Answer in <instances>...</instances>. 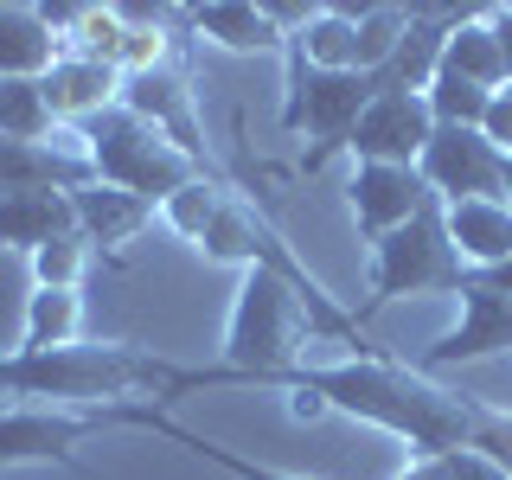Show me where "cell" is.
I'll list each match as a JSON object with an SVG mask.
<instances>
[{"label": "cell", "mask_w": 512, "mask_h": 480, "mask_svg": "<svg viewBox=\"0 0 512 480\" xmlns=\"http://www.w3.org/2000/svg\"><path fill=\"white\" fill-rule=\"evenodd\" d=\"M103 429V416H84V410H52V404H0V468H39V461H52V468H71L96 480L84 461H77V442L96 436Z\"/></svg>", "instance_id": "52a82bcc"}, {"label": "cell", "mask_w": 512, "mask_h": 480, "mask_svg": "<svg viewBox=\"0 0 512 480\" xmlns=\"http://www.w3.org/2000/svg\"><path fill=\"white\" fill-rule=\"evenodd\" d=\"M474 282H487L493 295H512V263H500V269H487V276H474Z\"/></svg>", "instance_id": "d6a6232c"}, {"label": "cell", "mask_w": 512, "mask_h": 480, "mask_svg": "<svg viewBox=\"0 0 512 480\" xmlns=\"http://www.w3.org/2000/svg\"><path fill=\"white\" fill-rule=\"evenodd\" d=\"M186 32L218 45V52H231V58H288V32L256 0H205V7H186Z\"/></svg>", "instance_id": "7c38bea8"}, {"label": "cell", "mask_w": 512, "mask_h": 480, "mask_svg": "<svg viewBox=\"0 0 512 480\" xmlns=\"http://www.w3.org/2000/svg\"><path fill=\"white\" fill-rule=\"evenodd\" d=\"M461 20H474L468 7H410V26H404V39H397V58L384 64V84L391 90H429V77L442 71V45H448V32H455Z\"/></svg>", "instance_id": "2e32d148"}, {"label": "cell", "mask_w": 512, "mask_h": 480, "mask_svg": "<svg viewBox=\"0 0 512 480\" xmlns=\"http://www.w3.org/2000/svg\"><path fill=\"white\" fill-rule=\"evenodd\" d=\"M429 199H436V192L423 186L416 167H378V160H365V167H352V180H346V205H352V224H359L365 244H378V237L397 231V224H410Z\"/></svg>", "instance_id": "8fae6325"}, {"label": "cell", "mask_w": 512, "mask_h": 480, "mask_svg": "<svg viewBox=\"0 0 512 480\" xmlns=\"http://www.w3.org/2000/svg\"><path fill=\"white\" fill-rule=\"evenodd\" d=\"M493 96L500 90H480V84H468V77H455V71H436L429 90H423V103H429V116H436V128H480Z\"/></svg>", "instance_id": "484cf974"}, {"label": "cell", "mask_w": 512, "mask_h": 480, "mask_svg": "<svg viewBox=\"0 0 512 480\" xmlns=\"http://www.w3.org/2000/svg\"><path fill=\"white\" fill-rule=\"evenodd\" d=\"M500 199H506V205H512V160H506V186H500Z\"/></svg>", "instance_id": "836d02e7"}, {"label": "cell", "mask_w": 512, "mask_h": 480, "mask_svg": "<svg viewBox=\"0 0 512 480\" xmlns=\"http://www.w3.org/2000/svg\"><path fill=\"white\" fill-rule=\"evenodd\" d=\"M0 404H7V397H0Z\"/></svg>", "instance_id": "e575fe53"}, {"label": "cell", "mask_w": 512, "mask_h": 480, "mask_svg": "<svg viewBox=\"0 0 512 480\" xmlns=\"http://www.w3.org/2000/svg\"><path fill=\"white\" fill-rule=\"evenodd\" d=\"M487 26L500 39V58H506V77H512V7H487Z\"/></svg>", "instance_id": "4dcf8cb0"}, {"label": "cell", "mask_w": 512, "mask_h": 480, "mask_svg": "<svg viewBox=\"0 0 512 480\" xmlns=\"http://www.w3.org/2000/svg\"><path fill=\"white\" fill-rule=\"evenodd\" d=\"M77 231V212H71V192H0V250H39L52 237Z\"/></svg>", "instance_id": "d6986e66"}, {"label": "cell", "mask_w": 512, "mask_h": 480, "mask_svg": "<svg viewBox=\"0 0 512 480\" xmlns=\"http://www.w3.org/2000/svg\"><path fill=\"white\" fill-rule=\"evenodd\" d=\"M442 71L468 77V84H480V90H506L512 84V77H506V58H500V39H493V26H487V13H474V20H461L455 32H448Z\"/></svg>", "instance_id": "7402d4cb"}, {"label": "cell", "mask_w": 512, "mask_h": 480, "mask_svg": "<svg viewBox=\"0 0 512 480\" xmlns=\"http://www.w3.org/2000/svg\"><path fill=\"white\" fill-rule=\"evenodd\" d=\"M26 263H32V288H84L90 237L84 231H64V237H52V244H39Z\"/></svg>", "instance_id": "4316f807"}, {"label": "cell", "mask_w": 512, "mask_h": 480, "mask_svg": "<svg viewBox=\"0 0 512 480\" xmlns=\"http://www.w3.org/2000/svg\"><path fill=\"white\" fill-rule=\"evenodd\" d=\"M77 327H84V295H77V288H32L26 314H20V346L13 352L77 346Z\"/></svg>", "instance_id": "44dd1931"}, {"label": "cell", "mask_w": 512, "mask_h": 480, "mask_svg": "<svg viewBox=\"0 0 512 480\" xmlns=\"http://www.w3.org/2000/svg\"><path fill=\"white\" fill-rule=\"evenodd\" d=\"M71 135H77V154L90 160V180H103V186H116V192H135V199L154 205V212L180 186H192L205 173L186 148H173L160 128H148L141 116H128L122 103L109 109V116L71 128Z\"/></svg>", "instance_id": "277c9868"}, {"label": "cell", "mask_w": 512, "mask_h": 480, "mask_svg": "<svg viewBox=\"0 0 512 480\" xmlns=\"http://www.w3.org/2000/svg\"><path fill=\"white\" fill-rule=\"evenodd\" d=\"M429 135H436V116H429L423 90L384 84L372 96V109L359 116V128L346 135V154H352V167H365V160H378V167H416Z\"/></svg>", "instance_id": "30bf717a"}, {"label": "cell", "mask_w": 512, "mask_h": 480, "mask_svg": "<svg viewBox=\"0 0 512 480\" xmlns=\"http://www.w3.org/2000/svg\"><path fill=\"white\" fill-rule=\"evenodd\" d=\"M359 13L346 7H320L308 26L288 39V58H301L308 71H359Z\"/></svg>", "instance_id": "ffe728a7"}, {"label": "cell", "mask_w": 512, "mask_h": 480, "mask_svg": "<svg viewBox=\"0 0 512 480\" xmlns=\"http://www.w3.org/2000/svg\"><path fill=\"white\" fill-rule=\"evenodd\" d=\"M436 461H442L448 480H512L500 461H487L480 448H448V455H436Z\"/></svg>", "instance_id": "f1b7e54d"}, {"label": "cell", "mask_w": 512, "mask_h": 480, "mask_svg": "<svg viewBox=\"0 0 512 480\" xmlns=\"http://www.w3.org/2000/svg\"><path fill=\"white\" fill-rule=\"evenodd\" d=\"M269 391L314 397L327 416L372 423V429H384V436L410 442L416 455L468 448L480 410H487L480 397L442 391L436 378H423L410 359H391V352H352V359H333V365H295V372H282Z\"/></svg>", "instance_id": "6da1fadb"}, {"label": "cell", "mask_w": 512, "mask_h": 480, "mask_svg": "<svg viewBox=\"0 0 512 480\" xmlns=\"http://www.w3.org/2000/svg\"><path fill=\"white\" fill-rule=\"evenodd\" d=\"M103 416V429H148V436L160 442H180L192 448L199 461H212V468H224L231 480H308V474H282V468H263V461H250V455H237V448H224L212 436H199V429H186V423H173L160 404H116V410H96Z\"/></svg>", "instance_id": "5bb4252c"}, {"label": "cell", "mask_w": 512, "mask_h": 480, "mask_svg": "<svg viewBox=\"0 0 512 480\" xmlns=\"http://www.w3.org/2000/svg\"><path fill=\"white\" fill-rule=\"evenodd\" d=\"M186 365L116 340H77L52 352H0V397L7 404H52V410H116V404H160L180 397Z\"/></svg>", "instance_id": "7a4b0ae2"}, {"label": "cell", "mask_w": 512, "mask_h": 480, "mask_svg": "<svg viewBox=\"0 0 512 480\" xmlns=\"http://www.w3.org/2000/svg\"><path fill=\"white\" fill-rule=\"evenodd\" d=\"M397 480H448V474H442V461H436V455H416Z\"/></svg>", "instance_id": "1f68e13d"}, {"label": "cell", "mask_w": 512, "mask_h": 480, "mask_svg": "<svg viewBox=\"0 0 512 480\" xmlns=\"http://www.w3.org/2000/svg\"><path fill=\"white\" fill-rule=\"evenodd\" d=\"M71 212H77V231L90 237V250H122L128 237L148 231L154 205H148V199H135V192H116V186L90 180V186H77V192H71Z\"/></svg>", "instance_id": "ac0fdd59"}, {"label": "cell", "mask_w": 512, "mask_h": 480, "mask_svg": "<svg viewBox=\"0 0 512 480\" xmlns=\"http://www.w3.org/2000/svg\"><path fill=\"white\" fill-rule=\"evenodd\" d=\"M442 224H448V244H455V256H461L468 276H487V269L512 263V205L506 199L442 205Z\"/></svg>", "instance_id": "9a60e30c"}, {"label": "cell", "mask_w": 512, "mask_h": 480, "mask_svg": "<svg viewBox=\"0 0 512 480\" xmlns=\"http://www.w3.org/2000/svg\"><path fill=\"white\" fill-rule=\"evenodd\" d=\"M122 45H128V7H71L64 52L96 58V64H122Z\"/></svg>", "instance_id": "cb8c5ba5"}, {"label": "cell", "mask_w": 512, "mask_h": 480, "mask_svg": "<svg viewBox=\"0 0 512 480\" xmlns=\"http://www.w3.org/2000/svg\"><path fill=\"white\" fill-rule=\"evenodd\" d=\"M461 320L442 333V340H429L423 352H416V372L436 378V372H455V365H480V359H500V352H512V295H493L487 282L461 288Z\"/></svg>", "instance_id": "ba28073f"}, {"label": "cell", "mask_w": 512, "mask_h": 480, "mask_svg": "<svg viewBox=\"0 0 512 480\" xmlns=\"http://www.w3.org/2000/svg\"><path fill=\"white\" fill-rule=\"evenodd\" d=\"M506 90H512V84H506Z\"/></svg>", "instance_id": "d590c367"}, {"label": "cell", "mask_w": 512, "mask_h": 480, "mask_svg": "<svg viewBox=\"0 0 512 480\" xmlns=\"http://www.w3.org/2000/svg\"><path fill=\"white\" fill-rule=\"evenodd\" d=\"M224 199H231V186L212 180V173H199L192 186H180L167 205H160V224H167V231L180 237V244L199 250V244H205V231H212L218 212H224Z\"/></svg>", "instance_id": "603a6c76"}, {"label": "cell", "mask_w": 512, "mask_h": 480, "mask_svg": "<svg viewBox=\"0 0 512 480\" xmlns=\"http://www.w3.org/2000/svg\"><path fill=\"white\" fill-rule=\"evenodd\" d=\"M39 90H45V109H52L58 128H84V122L109 116V109L122 103V71H116V64L64 52L52 71L39 77Z\"/></svg>", "instance_id": "4fadbf2b"}, {"label": "cell", "mask_w": 512, "mask_h": 480, "mask_svg": "<svg viewBox=\"0 0 512 480\" xmlns=\"http://www.w3.org/2000/svg\"><path fill=\"white\" fill-rule=\"evenodd\" d=\"M468 448H480L487 461H500V468L512 474V416L506 410H480V423H474V442Z\"/></svg>", "instance_id": "83f0119b"}, {"label": "cell", "mask_w": 512, "mask_h": 480, "mask_svg": "<svg viewBox=\"0 0 512 480\" xmlns=\"http://www.w3.org/2000/svg\"><path fill=\"white\" fill-rule=\"evenodd\" d=\"M64 58V32L52 26L45 7H0V77H26L39 84Z\"/></svg>", "instance_id": "e0dca14e"}, {"label": "cell", "mask_w": 512, "mask_h": 480, "mask_svg": "<svg viewBox=\"0 0 512 480\" xmlns=\"http://www.w3.org/2000/svg\"><path fill=\"white\" fill-rule=\"evenodd\" d=\"M480 135H487L493 148L512 160V90H500V96L487 103V116H480Z\"/></svg>", "instance_id": "f546056e"}, {"label": "cell", "mask_w": 512, "mask_h": 480, "mask_svg": "<svg viewBox=\"0 0 512 480\" xmlns=\"http://www.w3.org/2000/svg\"><path fill=\"white\" fill-rule=\"evenodd\" d=\"M423 186L436 192L442 205H461V199H500L506 186V154L493 148L480 128H436L429 135L423 160H416Z\"/></svg>", "instance_id": "9c48e42d"}, {"label": "cell", "mask_w": 512, "mask_h": 480, "mask_svg": "<svg viewBox=\"0 0 512 480\" xmlns=\"http://www.w3.org/2000/svg\"><path fill=\"white\" fill-rule=\"evenodd\" d=\"M308 340H314V320H308L295 288H288L276 269H244V282H237V295H231V320H224V346H218L224 359L218 365H186L180 397L186 391H231V384L269 391L282 372L308 365L301 359Z\"/></svg>", "instance_id": "3957f363"}, {"label": "cell", "mask_w": 512, "mask_h": 480, "mask_svg": "<svg viewBox=\"0 0 512 480\" xmlns=\"http://www.w3.org/2000/svg\"><path fill=\"white\" fill-rule=\"evenodd\" d=\"M461 288H468V269H461L455 244H448L442 199H429L410 224H397L391 237H378V244H372V288H365L359 327L378 308L404 301V295H461Z\"/></svg>", "instance_id": "5b68a950"}, {"label": "cell", "mask_w": 512, "mask_h": 480, "mask_svg": "<svg viewBox=\"0 0 512 480\" xmlns=\"http://www.w3.org/2000/svg\"><path fill=\"white\" fill-rule=\"evenodd\" d=\"M282 64H288L282 128L314 141L308 160H301V173H314L327 154H346V135L359 128L365 109H372V96L384 90V77H365V71H308L301 58H282Z\"/></svg>", "instance_id": "8992f818"}, {"label": "cell", "mask_w": 512, "mask_h": 480, "mask_svg": "<svg viewBox=\"0 0 512 480\" xmlns=\"http://www.w3.org/2000/svg\"><path fill=\"white\" fill-rule=\"evenodd\" d=\"M58 122L45 109V90L26 77H0V141H52Z\"/></svg>", "instance_id": "d4e9b609"}]
</instances>
